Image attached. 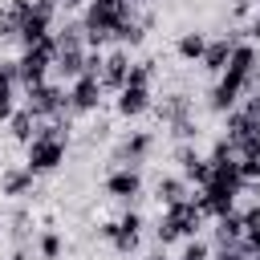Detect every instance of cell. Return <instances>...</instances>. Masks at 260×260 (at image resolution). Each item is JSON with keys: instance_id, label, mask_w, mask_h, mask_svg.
<instances>
[{"instance_id": "52a82bcc", "label": "cell", "mask_w": 260, "mask_h": 260, "mask_svg": "<svg viewBox=\"0 0 260 260\" xmlns=\"http://www.w3.org/2000/svg\"><path fill=\"white\" fill-rule=\"evenodd\" d=\"M102 77L93 73H81L77 81H69V118H81V114H93L102 106Z\"/></svg>"}, {"instance_id": "9c48e42d", "label": "cell", "mask_w": 260, "mask_h": 260, "mask_svg": "<svg viewBox=\"0 0 260 260\" xmlns=\"http://www.w3.org/2000/svg\"><path fill=\"white\" fill-rule=\"evenodd\" d=\"M106 195L118 199V203H134V199L142 195V175H138L134 167H114V171L106 175Z\"/></svg>"}, {"instance_id": "603a6c76", "label": "cell", "mask_w": 260, "mask_h": 260, "mask_svg": "<svg viewBox=\"0 0 260 260\" xmlns=\"http://www.w3.org/2000/svg\"><path fill=\"white\" fill-rule=\"evenodd\" d=\"M207 256H211V244L207 240H187V248H183L179 260H207Z\"/></svg>"}, {"instance_id": "8992f818", "label": "cell", "mask_w": 260, "mask_h": 260, "mask_svg": "<svg viewBox=\"0 0 260 260\" xmlns=\"http://www.w3.org/2000/svg\"><path fill=\"white\" fill-rule=\"evenodd\" d=\"M28 98V110L41 118V122H53V118H69V89L61 81H41L32 89H24Z\"/></svg>"}, {"instance_id": "3957f363", "label": "cell", "mask_w": 260, "mask_h": 260, "mask_svg": "<svg viewBox=\"0 0 260 260\" xmlns=\"http://www.w3.org/2000/svg\"><path fill=\"white\" fill-rule=\"evenodd\" d=\"M57 41V61H53V73L61 81H77L89 65V41H85V28L81 24H61L53 32Z\"/></svg>"}, {"instance_id": "44dd1931", "label": "cell", "mask_w": 260, "mask_h": 260, "mask_svg": "<svg viewBox=\"0 0 260 260\" xmlns=\"http://www.w3.org/2000/svg\"><path fill=\"white\" fill-rule=\"evenodd\" d=\"M37 252H41V260H61V252H65L61 232H57V228H45L41 240H37Z\"/></svg>"}, {"instance_id": "e0dca14e", "label": "cell", "mask_w": 260, "mask_h": 260, "mask_svg": "<svg viewBox=\"0 0 260 260\" xmlns=\"http://www.w3.org/2000/svg\"><path fill=\"white\" fill-rule=\"evenodd\" d=\"M154 199H158L162 207H175V203L191 199V183H187L183 175H162V179L154 183Z\"/></svg>"}, {"instance_id": "7a4b0ae2", "label": "cell", "mask_w": 260, "mask_h": 260, "mask_svg": "<svg viewBox=\"0 0 260 260\" xmlns=\"http://www.w3.org/2000/svg\"><path fill=\"white\" fill-rule=\"evenodd\" d=\"M65 154H69V118H53V122H41L37 138L24 146V167L41 179L61 171Z\"/></svg>"}, {"instance_id": "f1b7e54d", "label": "cell", "mask_w": 260, "mask_h": 260, "mask_svg": "<svg viewBox=\"0 0 260 260\" xmlns=\"http://www.w3.org/2000/svg\"><path fill=\"white\" fill-rule=\"evenodd\" d=\"M142 260H167V256H162V252H150V256H142Z\"/></svg>"}, {"instance_id": "8fae6325", "label": "cell", "mask_w": 260, "mask_h": 260, "mask_svg": "<svg viewBox=\"0 0 260 260\" xmlns=\"http://www.w3.org/2000/svg\"><path fill=\"white\" fill-rule=\"evenodd\" d=\"M138 240H142V215H138V211H126V215L118 219V232H114L110 248H114L118 256H134V252H138Z\"/></svg>"}, {"instance_id": "d4e9b609", "label": "cell", "mask_w": 260, "mask_h": 260, "mask_svg": "<svg viewBox=\"0 0 260 260\" xmlns=\"http://www.w3.org/2000/svg\"><path fill=\"white\" fill-rule=\"evenodd\" d=\"M240 175H244V183H260V154L240 158Z\"/></svg>"}, {"instance_id": "7c38bea8", "label": "cell", "mask_w": 260, "mask_h": 260, "mask_svg": "<svg viewBox=\"0 0 260 260\" xmlns=\"http://www.w3.org/2000/svg\"><path fill=\"white\" fill-rule=\"evenodd\" d=\"M236 45H240V41H236L232 32H228V37H215V41H207V53H203V61H199V65H203L211 77H219V73L228 69V61H232Z\"/></svg>"}, {"instance_id": "f546056e", "label": "cell", "mask_w": 260, "mask_h": 260, "mask_svg": "<svg viewBox=\"0 0 260 260\" xmlns=\"http://www.w3.org/2000/svg\"><path fill=\"white\" fill-rule=\"evenodd\" d=\"M12 260H28V252H12Z\"/></svg>"}, {"instance_id": "484cf974", "label": "cell", "mask_w": 260, "mask_h": 260, "mask_svg": "<svg viewBox=\"0 0 260 260\" xmlns=\"http://www.w3.org/2000/svg\"><path fill=\"white\" fill-rule=\"evenodd\" d=\"M114 232H118V219H106V223H98V240H114Z\"/></svg>"}, {"instance_id": "7402d4cb", "label": "cell", "mask_w": 260, "mask_h": 260, "mask_svg": "<svg viewBox=\"0 0 260 260\" xmlns=\"http://www.w3.org/2000/svg\"><path fill=\"white\" fill-rule=\"evenodd\" d=\"M150 81H154V61H134L126 85H142V89H150Z\"/></svg>"}, {"instance_id": "83f0119b", "label": "cell", "mask_w": 260, "mask_h": 260, "mask_svg": "<svg viewBox=\"0 0 260 260\" xmlns=\"http://www.w3.org/2000/svg\"><path fill=\"white\" fill-rule=\"evenodd\" d=\"M215 260H248V256H244V252H236V248H219V252H215Z\"/></svg>"}, {"instance_id": "d6986e66", "label": "cell", "mask_w": 260, "mask_h": 260, "mask_svg": "<svg viewBox=\"0 0 260 260\" xmlns=\"http://www.w3.org/2000/svg\"><path fill=\"white\" fill-rule=\"evenodd\" d=\"M175 53H179V61H203V53H207V37H203L199 28H187V32H179Z\"/></svg>"}, {"instance_id": "cb8c5ba5", "label": "cell", "mask_w": 260, "mask_h": 260, "mask_svg": "<svg viewBox=\"0 0 260 260\" xmlns=\"http://www.w3.org/2000/svg\"><path fill=\"white\" fill-rule=\"evenodd\" d=\"M236 110H240V114L260 130V93H248V98H244V106H236Z\"/></svg>"}, {"instance_id": "2e32d148", "label": "cell", "mask_w": 260, "mask_h": 260, "mask_svg": "<svg viewBox=\"0 0 260 260\" xmlns=\"http://www.w3.org/2000/svg\"><path fill=\"white\" fill-rule=\"evenodd\" d=\"M32 187H37V175L20 162V167H8L4 175H0V195H8V199H20V195H32Z\"/></svg>"}, {"instance_id": "30bf717a", "label": "cell", "mask_w": 260, "mask_h": 260, "mask_svg": "<svg viewBox=\"0 0 260 260\" xmlns=\"http://www.w3.org/2000/svg\"><path fill=\"white\" fill-rule=\"evenodd\" d=\"M130 53L126 49H114V53H106V61H102V89H114V93H122L126 89V77H130Z\"/></svg>"}, {"instance_id": "277c9868", "label": "cell", "mask_w": 260, "mask_h": 260, "mask_svg": "<svg viewBox=\"0 0 260 260\" xmlns=\"http://www.w3.org/2000/svg\"><path fill=\"white\" fill-rule=\"evenodd\" d=\"M203 219H207V215L199 211V203H195V199H183V203H175V207H162L154 236H158L162 248L175 244V240H195V232L203 228Z\"/></svg>"}, {"instance_id": "ba28073f", "label": "cell", "mask_w": 260, "mask_h": 260, "mask_svg": "<svg viewBox=\"0 0 260 260\" xmlns=\"http://www.w3.org/2000/svg\"><path fill=\"white\" fill-rule=\"evenodd\" d=\"M150 150H154V134L150 130H134L130 138H122L118 142V150H114V167H142L146 158H150Z\"/></svg>"}, {"instance_id": "9a60e30c", "label": "cell", "mask_w": 260, "mask_h": 260, "mask_svg": "<svg viewBox=\"0 0 260 260\" xmlns=\"http://www.w3.org/2000/svg\"><path fill=\"white\" fill-rule=\"evenodd\" d=\"M244 211H228V215H219L215 219V248H236L240 252V244H244Z\"/></svg>"}, {"instance_id": "5bb4252c", "label": "cell", "mask_w": 260, "mask_h": 260, "mask_svg": "<svg viewBox=\"0 0 260 260\" xmlns=\"http://www.w3.org/2000/svg\"><path fill=\"white\" fill-rule=\"evenodd\" d=\"M16 89H20L16 61H0V122H8L16 114Z\"/></svg>"}, {"instance_id": "ffe728a7", "label": "cell", "mask_w": 260, "mask_h": 260, "mask_svg": "<svg viewBox=\"0 0 260 260\" xmlns=\"http://www.w3.org/2000/svg\"><path fill=\"white\" fill-rule=\"evenodd\" d=\"M158 118H162L167 126L187 122V118H191V98H187V93H171V98H162V102H158Z\"/></svg>"}, {"instance_id": "4dcf8cb0", "label": "cell", "mask_w": 260, "mask_h": 260, "mask_svg": "<svg viewBox=\"0 0 260 260\" xmlns=\"http://www.w3.org/2000/svg\"><path fill=\"white\" fill-rule=\"evenodd\" d=\"M248 260H260V252H252V256H248Z\"/></svg>"}, {"instance_id": "4fadbf2b", "label": "cell", "mask_w": 260, "mask_h": 260, "mask_svg": "<svg viewBox=\"0 0 260 260\" xmlns=\"http://www.w3.org/2000/svg\"><path fill=\"white\" fill-rule=\"evenodd\" d=\"M150 106H154V98H150V89H142V85H126V89L114 98L118 118H142Z\"/></svg>"}, {"instance_id": "5b68a950", "label": "cell", "mask_w": 260, "mask_h": 260, "mask_svg": "<svg viewBox=\"0 0 260 260\" xmlns=\"http://www.w3.org/2000/svg\"><path fill=\"white\" fill-rule=\"evenodd\" d=\"M53 61H57V41H53V37H49V41H41V45H32V49H20V57H16L20 89H32V85L49 81Z\"/></svg>"}, {"instance_id": "6da1fadb", "label": "cell", "mask_w": 260, "mask_h": 260, "mask_svg": "<svg viewBox=\"0 0 260 260\" xmlns=\"http://www.w3.org/2000/svg\"><path fill=\"white\" fill-rule=\"evenodd\" d=\"M248 93H260V57H256V45L240 41L232 61H228V69L211 85L207 106H211V114H232Z\"/></svg>"}, {"instance_id": "4316f807", "label": "cell", "mask_w": 260, "mask_h": 260, "mask_svg": "<svg viewBox=\"0 0 260 260\" xmlns=\"http://www.w3.org/2000/svg\"><path fill=\"white\" fill-rule=\"evenodd\" d=\"M248 37H252V41H260V8L248 16Z\"/></svg>"}, {"instance_id": "ac0fdd59", "label": "cell", "mask_w": 260, "mask_h": 260, "mask_svg": "<svg viewBox=\"0 0 260 260\" xmlns=\"http://www.w3.org/2000/svg\"><path fill=\"white\" fill-rule=\"evenodd\" d=\"M37 130H41V118H37L28 106H24V110H16V114L8 118V134H12L16 142H24V146L37 138Z\"/></svg>"}]
</instances>
